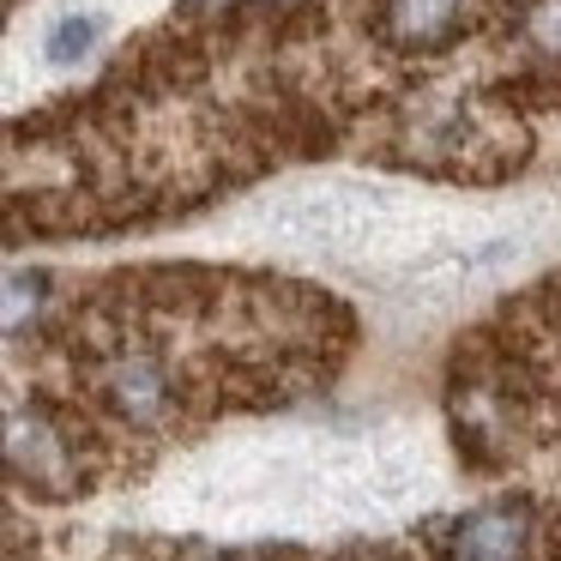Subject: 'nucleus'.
Listing matches in <instances>:
<instances>
[{
	"label": "nucleus",
	"instance_id": "nucleus-3",
	"mask_svg": "<svg viewBox=\"0 0 561 561\" xmlns=\"http://www.w3.org/2000/svg\"><path fill=\"white\" fill-rule=\"evenodd\" d=\"M440 561H531L537 556V513L531 501H483L440 525Z\"/></svg>",
	"mask_w": 561,
	"mask_h": 561
},
{
	"label": "nucleus",
	"instance_id": "nucleus-8",
	"mask_svg": "<svg viewBox=\"0 0 561 561\" xmlns=\"http://www.w3.org/2000/svg\"><path fill=\"white\" fill-rule=\"evenodd\" d=\"M194 7H224V0H194Z\"/></svg>",
	"mask_w": 561,
	"mask_h": 561
},
{
	"label": "nucleus",
	"instance_id": "nucleus-1",
	"mask_svg": "<svg viewBox=\"0 0 561 561\" xmlns=\"http://www.w3.org/2000/svg\"><path fill=\"white\" fill-rule=\"evenodd\" d=\"M0 471L19 477L37 495H73V489H85L79 440L43 404H0Z\"/></svg>",
	"mask_w": 561,
	"mask_h": 561
},
{
	"label": "nucleus",
	"instance_id": "nucleus-2",
	"mask_svg": "<svg viewBox=\"0 0 561 561\" xmlns=\"http://www.w3.org/2000/svg\"><path fill=\"white\" fill-rule=\"evenodd\" d=\"M98 399L127 428H163L175 416V404H182V387H175V368L163 351H151V344H115L98 363Z\"/></svg>",
	"mask_w": 561,
	"mask_h": 561
},
{
	"label": "nucleus",
	"instance_id": "nucleus-4",
	"mask_svg": "<svg viewBox=\"0 0 561 561\" xmlns=\"http://www.w3.org/2000/svg\"><path fill=\"white\" fill-rule=\"evenodd\" d=\"M477 25V0H380V37L392 49L440 55Z\"/></svg>",
	"mask_w": 561,
	"mask_h": 561
},
{
	"label": "nucleus",
	"instance_id": "nucleus-5",
	"mask_svg": "<svg viewBox=\"0 0 561 561\" xmlns=\"http://www.w3.org/2000/svg\"><path fill=\"white\" fill-rule=\"evenodd\" d=\"M98 43H103V19L98 13H61L55 31H49V61L55 67H79Z\"/></svg>",
	"mask_w": 561,
	"mask_h": 561
},
{
	"label": "nucleus",
	"instance_id": "nucleus-7",
	"mask_svg": "<svg viewBox=\"0 0 561 561\" xmlns=\"http://www.w3.org/2000/svg\"><path fill=\"white\" fill-rule=\"evenodd\" d=\"M519 37L543 55H561V0H525L519 13Z\"/></svg>",
	"mask_w": 561,
	"mask_h": 561
},
{
	"label": "nucleus",
	"instance_id": "nucleus-6",
	"mask_svg": "<svg viewBox=\"0 0 561 561\" xmlns=\"http://www.w3.org/2000/svg\"><path fill=\"white\" fill-rule=\"evenodd\" d=\"M49 308V278H0V332H25Z\"/></svg>",
	"mask_w": 561,
	"mask_h": 561
},
{
	"label": "nucleus",
	"instance_id": "nucleus-9",
	"mask_svg": "<svg viewBox=\"0 0 561 561\" xmlns=\"http://www.w3.org/2000/svg\"><path fill=\"white\" fill-rule=\"evenodd\" d=\"M266 7H296V0H266Z\"/></svg>",
	"mask_w": 561,
	"mask_h": 561
}]
</instances>
